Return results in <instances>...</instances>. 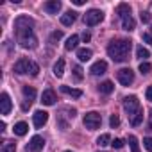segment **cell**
<instances>
[{
	"label": "cell",
	"mask_w": 152,
	"mask_h": 152,
	"mask_svg": "<svg viewBox=\"0 0 152 152\" xmlns=\"http://www.w3.org/2000/svg\"><path fill=\"white\" fill-rule=\"evenodd\" d=\"M34 29V20L29 16H18L15 22V31H16V38L18 43L23 48H36L38 47V38L32 32Z\"/></svg>",
	"instance_id": "1"
},
{
	"label": "cell",
	"mask_w": 152,
	"mask_h": 152,
	"mask_svg": "<svg viewBox=\"0 0 152 152\" xmlns=\"http://www.w3.org/2000/svg\"><path fill=\"white\" fill-rule=\"evenodd\" d=\"M131 47H132V41H129V39H116V41H111L107 45V54H109V57L115 63H124V61L129 59Z\"/></svg>",
	"instance_id": "2"
},
{
	"label": "cell",
	"mask_w": 152,
	"mask_h": 152,
	"mask_svg": "<svg viewBox=\"0 0 152 152\" xmlns=\"http://www.w3.org/2000/svg\"><path fill=\"white\" fill-rule=\"evenodd\" d=\"M83 122H84L86 129L95 131V129H99V127H100V124H102V116H100L97 111H90V113H86V115H84Z\"/></svg>",
	"instance_id": "3"
},
{
	"label": "cell",
	"mask_w": 152,
	"mask_h": 152,
	"mask_svg": "<svg viewBox=\"0 0 152 152\" xmlns=\"http://www.w3.org/2000/svg\"><path fill=\"white\" fill-rule=\"evenodd\" d=\"M124 109H125V113L132 118L141 107H140V100H138V97H134V95H131V97H125L124 99Z\"/></svg>",
	"instance_id": "4"
},
{
	"label": "cell",
	"mask_w": 152,
	"mask_h": 152,
	"mask_svg": "<svg viewBox=\"0 0 152 152\" xmlns=\"http://www.w3.org/2000/svg\"><path fill=\"white\" fill-rule=\"evenodd\" d=\"M102 20H104V13L99 11V9H90V11L84 15V23H86L88 27H93V25L100 23Z\"/></svg>",
	"instance_id": "5"
},
{
	"label": "cell",
	"mask_w": 152,
	"mask_h": 152,
	"mask_svg": "<svg viewBox=\"0 0 152 152\" xmlns=\"http://www.w3.org/2000/svg\"><path fill=\"white\" fill-rule=\"evenodd\" d=\"M116 77H118V81H120L122 86H131L134 83V72L131 68H122V70H118Z\"/></svg>",
	"instance_id": "6"
},
{
	"label": "cell",
	"mask_w": 152,
	"mask_h": 152,
	"mask_svg": "<svg viewBox=\"0 0 152 152\" xmlns=\"http://www.w3.org/2000/svg\"><path fill=\"white\" fill-rule=\"evenodd\" d=\"M43 147H45V140H43L41 136H32L31 141L27 143L25 150H27V152H41Z\"/></svg>",
	"instance_id": "7"
},
{
	"label": "cell",
	"mask_w": 152,
	"mask_h": 152,
	"mask_svg": "<svg viewBox=\"0 0 152 152\" xmlns=\"http://www.w3.org/2000/svg\"><path fill=\"white\" fill-rule=\"evenodd\" d=\"M31 64H32V61H29V59H25V57L18 59V61L15 63V73H18V75L29 73V72H31Z\"/></svg>",
	"instance_id": "8"
},
{
	"label": "cell",
	"mask_w": 152,
	"mask_h": 152,
	"mask_svg": "<svg viewBox=\"0 0 152 152\" xmlns=\"http://www.w3.org/2000/svg\"><path fill=\"white\" fill-rule=\"evenodd\" d=\"M32 122H34V127H43L47 122H48V113L43 111V109H38L34 115H32Z\"/></svg>",
	"instance_id": "9"
},
{
	"label": "cell",
	"mask_w": 152,
	"mask_h": 152,
	"mask_svg": "<svg viewBox=\"0 0 152 152\" xmlns=\"http://www.w3.org/2000/svg\"><path fill=\"white\" fill-rule=\"evenodd\" d=\"M90 72H91L93 75H102V73L107 72V63H106V61H97V63L91 64Z\"/></svg>",
	"instance_id": "10"
},
{
	"label": "cell",
	"mask_w": 152,
	"mask_h": 152,
	"mask_svg": "<svg viewBox=\"0 0 152 152\" xmlns=\"http://www.w3.org/2000/svg\"><path fill=\"white\" fill-rule=\"evenodd\" d=\"M56 93H54V90H45L43 91V95H41V102L45 104V106H54L56 104Z\"/></svg>",
	"instance_id": "11"
},
{
	"label": "cell",
	"mask_w": 152,
	"mask_h": 152,
	"mask_svg": "<svg viewBox=\"0 0 152 152\" xmlns=\"http://www.w3.org/2000/svg\"><path fill=\"white\" fill-rule=\"evenodd\" d=\"M43 7H45V11L48 15H57L59 9H61V2H59V0H50V2H47Z\"/></svg>",
	"instance_id": "12"
},
{
	"label": "cell",
	"mask_w": 152,
	"mask_h": 152,
	"mask_svg": "<svg viewBox=\"0 0 152 152\" xmlns=\"http://www.w3.org/2000/svg\"><path fill=\"white\" fill-rule=\"evenodd\" d=\"M0 104H2V115H9L13 104H11V99H9V95L6 91L2 93V97H0Z\"/></svg>",
	"instance_id": "13"
},
{
	"label": "cell",
	"mask_w": 152,
	"mask_h": 152,
	"mask_svg": "<svg viewBox=\"0 0 152 152\" xmlns=\"http://www.w3.org/2000/svg\"><path fill=\"white\" fill-rule=\"evenodd\" d=\"M116 15L124 20V18H127V16H131V7H129V4H118V7H116Z\"/></svg>",
	"instance_id": "14"
},
{
	"label": "cell",
	"mask_w": 152,
	"mask_h": 152,
	"mask_svg": "<svg viewBox=\"0 0 152 152\" xmlns=\"http://www.w3.org/2000/svg\"><path fill=\"white\" fill-rule=\"evenodd\" d=\"M13 131H15V134H16V136H25V134H27V131H29V125H27L25 122H18V124H15Z\"/></svg>",
	"instance_id": "15"
},
{
	"label": "cell",
	"mask_w": 152,
	"mask_h": 152,
	"mask_svg": "<svg viewBox=\"0 0 152 152\" xmlns=\"http://www.w3.org/2000/svg\"><path fill=\"white\" fill-rule=\"evenodd\" d=\"M134 27H136V22H134L132 16H127V18L122 20V29H124V31L131 32V31H134Z\"/></svg>",
	"instance_id": "16"
},
{
	"label": "cell",
	"mask_w": 152,
	"mask_h": 152,
	"mask_svg": "<svg viewBox=\"0 0 152 152\" xmlns=\"http://www.w3.org/2000/svg\"><path fill=\"white\" fill-rule=\"evenodd\" d=\"M61 91L66 93V95H70V97H73V99L83 97V91H81V90H73V88H70V86H61Z\"/></svg>",
	"instance_id": "17"
},
{
	"label": "cell",
	"mask_w": 152,
	"mask_h": 152,
	"mask_svg": "<svg viewBox=\"0 0 152 152\" xmlns=\"http://www.w3.org/2000/svg\"><path fill=\"white\" fill-rule=\"evenodd\" d=\"M77 43H79V36L73 34V36H70V38L66 39L64 48H66V50H73V48H77Z\"/></svg>",
	"instance_id": "18"
},
{
	"label": "cell",
	"mask_w": 152,
	"mask_h": 152,
	"mask_svg": "<svg viewBox=\"0 0 152 152\" xmlns=\"http://www.w3.org/2000/svg\"><path fill=\"white\" fill-rule=\"evenodd\" d=\"M91 56H93V52H91L90 48H79V50H77V57H79V61H90Z\"/></svg>",
	"instance_id": "19"
},
{
	"label": "cell",
	"mask_w": 152,
	"mask_h": 152,
	"mask_svg": "<svg viewBox=\"0 0 152 152\" xmlns=\"http://www.w3.org/2000/svg\"><path fill=\"white\" fill-rule=\"evenodd\" d=\"M99 90H100V93L109 95V93L115 90V86H113V83H111V81H104V83H100V84H99Z\"/></svg>",
	"instance_id": "20"
},
{
	"label": "cell",
	"mask_w": 152,
	"mask_h": 152,
	"mask_svg": "<svg viewBox=\"0 0 152 152\" xmlns=\"http://www.w3.org/2000/svg\"><path fill=\"white\" fill-rule=\"evenodd\" d=\"M54 75H56V77H63V75H64V59H59L54 64Z\"/></svg>",
	"instance_id": "21"
},
{
	"label": "cell",
	"mask_w": 152,
	"mask_h": 152,
	"mask_svg": "<svg viewBox=\"0 0 152 152\" xmlns=\"http://www.w3.org/2000/svg\"><path fill=\"white\" fill-rule=\"evenodd\" d=\"M73 22H75V13H72V11H68V13H64V15L61 16V23L66 25V27L72 25Z\"/></svg>",
	"instance_id": "22"
},
{
	"label": "cell",
	"mask_w": 152,
	"mask_h": 152,
	"mask_svg": "<svg viewBox=\"0 0 152 152\" xmlns=\"http://www.w3.org/2000/svg\"><path fill=\"white\" fill-rule=\"evenodd\" d=\"M22 91H23V97H25L29 102H32V100L36 99V90H34L32 86H23V90H22Z\"/></svg>",
	"instance_id": "23"
},
{
	"label": "cell",
	"mask_w": 152,
	"mask_h": 152,
	"mask_svg": "<svg viewBox=\"0 0 152 152\" xmlns=\"http://www.w3.org/2000/svg\"><path fill=\"white\" fill-rule=\"evenodd\" d=\"M141 122H143V111L140 109V111H138V113H136V115L131 118V125H132V127H138Z\"/></svg>",
	"instance_id": "24"
},
{
	"label": "cell",
	"mask_w": 152,
	"mask_h": 152,
	"mask_svg": "<svg viewBox=\"0 0 152 152\" xmlns=\"http://www.w3.org/2000/svg\"><path fill=\"white\" fill-rule=\"evenodd\" d=\"M15 150H16V143L11 140H6L2 145V152H15Z\"/></svg>",
	"instance_id": "25"
},
{
	"label": "cell",
	"mask_w": 152,
	"mask_h": 152,
	"mask_svg": "<svg viewBox=\"0 0 152 152\" xmlns=\"http://www.w3.org/2000/svg\"><path fill=\"white\" fill-rule=\"evenodd\" d=\"M127 141H129V147H131V150H132V152H140V143H138V138H136V136H132V134H131Z\"/></svg>",
	"instance_id": "26"
},
{
	"label": "cell",
	"mask_w": 152,
	"mask_h": 152,
	"mask_svg": "<svg viewBox=\"0 0 152 152\" xmlns=\"http://www.w3.org/2000/svg\"><path fill=\"white\" fill-rule=\"evenodd\" d=\"M136 57H140V59H147V57H150V52H148L145 47L140 45V47L136 48Z\"/></svg>",
	"instance_id": "27"
},
{
	"label": "cell",
	"mask_w": 152,
	"mask_h": 152,
	"mask_svg": "<svg viewBox=\"0 0 152 152\" xmlns=\"http://www.w3.org/2000/svg\"><path fill=\"white\" fill-rule=\"evenodd\" d=\"M111 143V136L109 134H100L99 138H97V145H100V147H106V145H109Z\"/></svg>",
	"instance_id": "28"
},
{
	"label": "cell",
	"mask_w": 152,
	"mask_h": 152,
	"mask_svg": "<svg viewBox=\"0 0 152 152\" xmlns=\"http://www.w3.org/2000/svg\"><path fill=\"white\" fill-rule=\"evenodd\" d=\"M73 75H75V79H77V81H83V68L79 64L73 66Z\"/></svg>",
	"instance_id": "29"
},
{
	"label": "cell",
	"mask_w": 152,
	"mask_h": 152,
	"mask_svg": "<svg viewBox=\"0 0 152 152\" xmlns=\"http://www.w3.org/2000/svg\"><path fill=\"white\" fill-rule=\"evenodd\" d=\"M150 70H152L150 63H147V61H141V63H140V72H141V73H148Z\"/></svg>",
	"instance_id": "30"
},
{
	"label": "cell",
	"mask_w": 152,
	"mask_h": 152,
	"mask_svg": "<svg viewBox=\"0 0 152 152\" xmlns=\"http://www.w3.org/2000/svg\"><path fill=\"white\" fill-rule=\"evenodd\" d=\"M109 125L115 129V127H118L120 125V118L116 116V115H111V118H109Z\"/></svg>",
	"instance_id": "31"
},
{
	"label": "cell",
	"mask_w": 152,
	"mask_h": 152,
	"mask_svg": "<svg viewBox=\"0 0 152 152\" xmlns=\"http://www.w3.org/2000/svg\"><path fill=\"white\" fill-rule=\"evenodd\" d=\"M150 20H152V15H150L148 11H141V22H143V23H148Z\"/></svg>",
	"instance_id": "32"
},
{
	"label": "cell",
	"mask_w": 152,
	"mask_h": 152,
	"mask_svg": "<svg viewBox=\"0 0 152 152\" xmlns=\"http://www.w3.org/2000/svg\"><path fill=\"white\" fill-rule=\"evenodd\" d=\"M63 38V32L61 31H56V32H52V36H50V41L54 43V41H59Z\"/></svg>",
	"instance_id": "33"
},
{
	"label": "cell",
	"mask_w": 152,
	"mask_h": 152,
	"mask_svg": "<svg viewBox=\"0 0 152 152\" xmlns=\"http://www.w3.org/2000/svg\"><path fill=\"white\" fill-rule=\"evenodd\" d=\"M111 145H113V148H122V147H124V141H122L120 138H116V140L111 141Z\"/></svg>",
	"instance_id": "34"
},
{
	"label": "cell",
	"mask_w": 152,
	"mask_h": 152,
	"mask_svg": "<svg viewBox=\"0 0 152 152\" xmlns=\"http://www.w3.org/2000/svg\"><path fill=\"white\" fill-rule=\"evenodd\" d=\"M143 145H145V148H147L148 152H152V138H145V140H143Z\"/></svg>",
	"instance_id": "35"
},
{
	"label": "cell",
	"mask_w": 152,
	"mask_h": 152,
	"mask_svg": "<svg viewBox=\"0 0 152 152\" xmlns=\"http://www.w3.org/2000/svg\"><path fill=\"white\" fill-rule=\"evenodd\" d=\"M143 41L152 45V36H150V32H145V34H143Z\"/></svg>",
	"instance_id": "36"
},
{
	"label": "cell",
	"mask_w": 152,
	"mask_h": 152,
	"mask_svg": "<svg viewBox=\"0 0 152 152\" xmlns=\"http://www.w3.org/2000/svg\"><path fill=\"white\" fill-rule=\"evenodd\" d=\"M145 97H147V100H150V102H152V86H148V88H147Z\"/></svg>",
	"instance_id": "37"
},
{
	"label": "cell",
	"mask_w": 152,
	"mask_h": 152,
	"mask_svg": "<svg viewBox=\"0 0 152 152\" xmlns=\"http://www.w3.org/2000/svg\"><path fill=\"white\" fill-rule=\"evenodd\" d=\"M83 39H84V41H90V39H91V34L84 31V32H83Z\"/></svg>",
	"instance_id": "38"
},
{
	"label": "cell",
	"mask_w": 152,
	"mask_h": 152,
	"mask_svg": "<svg viewBox=\"0 0 152 152\" xmlns=\"http://www.w3.org/2000/svg\"><path fill=\"white\" fill-rule=\"evenodd\" d=\"M148 131H152V111L148 115Z\"/></svg>",
	"instance_id": "39"
},
{
	"label": "cell",
	"mask_w": 152,
	"mask_h": 152,
	"mask_svg": "<svg viewBox=\"0 0 152 152\" xmlns=\"http://www.w3.org/2000/svg\"><path fill=\"white\" fill-rule=\"evenodd\" d=\"M72 2H73L75 6H83V4H84V0H72Z\"/></svg>",
	"instance_id": "40"
},
{
	"label": "cell",
	"mask_w": 152,
	"mask_h": 152,
	"mask_svg": "<svg viewBox=\"0 0 152 152\" xmlns=\"http://www.w3.org/2000/svg\"><path fill=\"white\" fill-rule=\"evenodd\" d=\"M150 36H152V27H150Z\"/></svg>",
	"instance_id": "41"
},
{
	"label": "cell",
	"mask_w": 152,
	"mask_h": 152,
	"mask_svg": "<svg viewBox=\"0 0 152 152\" xmlns=\"http://www.w3.org/2000/svg\"><path fill=\"white\" fill-rule=\"evenodd\" d=\"M64 152H72V150H64Z\"/></svg>",
	"instance_id": "42"
}]
</instances>
